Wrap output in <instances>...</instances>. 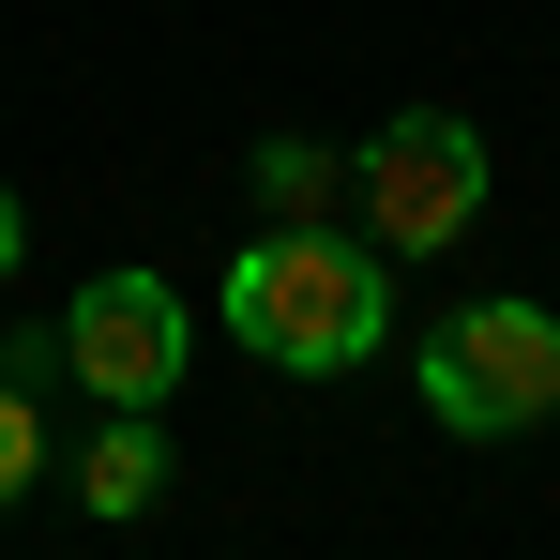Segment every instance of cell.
<instances>
[{"mask_svg":"<svg viewBox=\"0 0 560 560\" xmlns=\"http://www.w3.org/2000/svg\"><path fill=\"white\" fill-rule=\"evenodd\" d=\"M228 334L258 364H288V378H349L394 334V258L364 228H258L228 258Z\"/></svg>","mask_w":560,"mask_h":560,"instance_id":"cell-1","label":"cell"},{"mask_svg":"<svg viewBox=\"0 0 560 560\" xmlns=\"http://www.w3.org/2000/svg\"><path fill=\"white\" fill-rule=\"evenodd\" d=\"M409 394L455 424V440H515L560 409V303H455L424 349H409Z\"/></svg>","mask_w":560,"mask_h":560,"instance_id":"cell-2","label":"cell"},{"mask_svg":"<svg viewBox=\"0 0 560 560\" xmlns=\"http://www.w3.org/2000/svg\"><path fill=\"white\" fill-rule=\"evenodd\" d=\"M77 500H92L106 530H137V515L167 500V424H152V409H106L92 455H77Z\"/></svg>","mask_w":560,"mask_h":560,"instance_id":"cell-5","label":"cell"},{"mask_svg":"<svg viewBox=\"0 0 560 560\" xmlns=\"http://www.w3.org/2000/svg\"><path fill=\"white\" fill-rule=\"evenodd\" d=\"M15 258H31V212H15V197H0V273H15Z\"/></svg>","mask_w":560,"mask_h":560,"instance_id":"cell-8","label":"cell"},{"mask_svg":"<svg viewBox=\"0 0 560 560\" xmlns=\"http://www.w3.org/2000/svg\"><path fill=\"white\" fill-rule=\"evenodd\" d=\"M349 183H364V243L378 258H440V243H469V212H485V137H469L455 106H409V121H378L364 152H349Z\"/></svg>","mask_w":560,"mask_h":560,"instance_id":"cell-3","label":"cell"},{"mask_svg":"<svg viewBox=\"0 0 560 560\" xmlns=\"http://www.w3.org/2000/svg\"><path fill=\"white\" fill-rule=\"evenodd\" d=\"M243 183H258V212H273V228H318L334 152H318V137H258V167H243Z\"/></svg>","mask_w":560,"mask_h":560,"instance_id":"cell-6","label":"cell"},{"mask_svg":"<svg viewBox=\"0 0 560 560\" xmlns=\"http://www.w3.org/2000/svg\"><path fill=\"white\" fill-rule=\"evenodd\" d=\"M197 364V303L167 273H92L61 303V378L92 394V409H167Z\"/></svg>","mask_w":560,"mask_h":560,"instance_id":"cell-4","label":"cell"},{"mask_svg":"<svg viewBox=\"0 0 560 560\" xmlns=\"http://www.w3.org/2000/svg\"><path fill=\"white\" fill-rule=\"evenodd\" d=\"M46 485V409H31V378H0V500H31Z\"/></svg>","mask_w":560,"mask_h":560,"instance_id":"cell-7","label":"cell"}]
</instances>
